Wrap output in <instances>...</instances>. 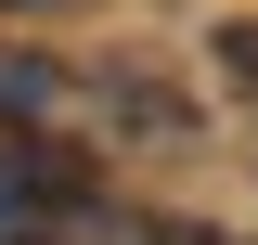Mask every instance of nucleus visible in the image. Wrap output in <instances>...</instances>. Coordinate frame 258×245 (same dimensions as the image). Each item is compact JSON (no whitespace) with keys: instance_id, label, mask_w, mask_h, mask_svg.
Wrapping results in <instances>:
<instances>
[{"instance_id":"nucleus-1","label":"nucleus","mask_w":258,"mask_h":245,"mask_svg":"<svg viewBox=\"0 0 258 245\" xmlns=\"http://www.w3.org/2000/svg\"><path fill=\"white\" fill-rule=\"evenodd\" d=\"M39 103H52V78H39V65H13V52H0V116H39Z\"/></svg>"},{"instance_id":"nucleus-2","label":"nucleus","mask_w":258,"mask_h":245,"mask_svg":"<svg viewBox=\"0 0 258 245\" xmlns=\"http://www.w3.org/2000/svg\"><path fill=\"white\" fill-rule=\"evenodd\" d=\"M220 78H232V91H258V26H220Z\"/></svg>"},{"instance_id":"nucleus-3","label":"nucleus","mask_w":258,"mask_h":245,"mask_svg":"<svg viewBox=\"0 0 258 245\" xmlns=\"http://www.w3.org/2000/svg\"><path fill=\"white\" fill-rule=\"evenodd\" d=\"M0 13H64V0H0Z\"/></svg>"},{"instance_id":"nucleus-4","label":"nucleus","mask_w":258,"mask_h":245,"mask_svg":"<svg viewBox=\"0 0 258 245\" xmlns=\"http://www.w3.org/2000/svg\"><path fill=\"white\" fill-rule=\"evenodd\" d=\"M181 245H245V232H181Z\"/></svg>"}]
</instances>
